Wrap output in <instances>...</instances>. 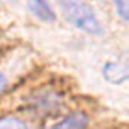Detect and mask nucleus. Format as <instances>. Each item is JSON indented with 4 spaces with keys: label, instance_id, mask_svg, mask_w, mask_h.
I'll use <instances>...</instances> for the list:
<instances>
[{
    "label": "nucleus",
    "instance_id": "f257e3e1",
    "mask_svg": "<svg viewBox=\"0 0 129 129\" xmlns=\"http://www.w3.org/2000/svg\"><path fill=\"white\" fill-rule=\"evenodd\" d=\"M59 6L67 20L78 30H83L90 35L103 33V26L100 24L96 11L87 0H59Z\"/></svg>",
    "mask_w": 129,
    "mask_h": 129
},
{
    "label": "nucleus",
    "instance_id": "f03ea898",
    "mask_svg": "<svg viewBox=\"0 0 129 129\" xmlns=\"http://www.w3.org/2000/svg\"><path fill=\"white\" fill-rule=\"evenodd\" d=\"M63 98L54 89H39L30 96V109L39 114H54L63 109Z\"/></svg>",
    "mask_w": 129,
    "mask_h": 129
},
{
    "label": "nucleus",
    "instance_id": "7ed1b4c3",
    "mask_svg": "<svg viewBox=\"0 0 129 129\" xmlns=\"http://www.w3.org/2000/svg\"><path fill=\"white\" fill-rule=\"evenodd\" d=\"M102 74L109 83H114V85L129 81V55L124 54L114 57V59H109L103 64Z\"/></svg>",
    "mask_w": 129,
    "mask_h": 129
},
{
    "label": "nucleus",
    "instance_id": "20e7f679",
    "mask_svg": "<svg viewBox=\"0 0 129 129\" xmlns=\"http://www.w3.org/2000/svg\"><path fill=\"white\" fill-rule=\"evenodd\" d=\"M87 125H89V116L78 111V113L67 114L63 120L54 124L50 129H87Z\"/></svg>",
    "mask_w": 129,
    "mask_h": 129
},
{
    "label": "nucleus",
    "instance_id": "39448f33",
    "mask_svg": "<svg viewBox=\"0 0 129 129\" xmlns=\"http://www.w3.org/2000/svg\"><path fill=\"white\" fill-rule=\"evenodd\" d=\"M28 8H30V11L37 19L44 20V22H54L55 20V11L52 9L48 0H28Z\"/></svg>",
    "mask_w": 129,
    "mask_h": 129
},
{
    "label": "nucleus",
    "instance_id": "423d86ee",
    "mask_svg": "<svg viewBox=\"0 0 129 129\" xmlns=\"http://www.w3.org/2000/svg\"><path fill=\"white\" fill-rule=\"evenodd\" d=\"M0 129H31V127L19 118L6 116V118H0Z\"/></svg>",
    "mask_w": 129,
    "mask_h": 129
},
{
    "label": "nucleus",
    "instance_id": "0eeeda50",
    "mask_svg": "<svg viewBox=\"0 0 129 129\" xmlns=\"http://www.w3.org/2000/svg\"><path fill=\"white\" fill-rule=\"evenodd\" d=\"M114 2V8H116V13L122 20L129 24V0H113Z\"/></svg>",
    "mask_w": 129,
    "mask_h": 129
},
{
    "label": "nucleus",
    "instance_id": "6e6552de",
    "mask_svg": "<svg viewBox=\"0 0 129 129\" xmlns=\"http://www.w3.org/2000/svg\"><path fill=\"white\" fill-rule=\"evenodd\" d=\"M6 87H8V76L4 72H0V94L6 90Z\"/></svg>",
    "mask_w": 129,
    "mask_h": 129
}]
</instances>
